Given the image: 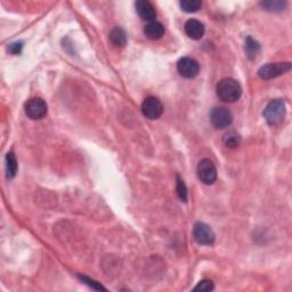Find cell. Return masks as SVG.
Wrapping results in <instances>:
<instances>
[{"label":"cell","mask_w":292,"mask_h":292,"mask_svg":"<svg viewBox=\"0 0 292 292\" xmlns=\"http://www.w3.org/2000/svg\"><path fill=\"white\" fill-rule=\"evenodd\" d=\"M242 95L241 85L232 78H224L217 85V96L226 103H234Z\"/></svg>","instance_id":"cell-1"},{"label":"cell","mask_w":292,"mask_h":292,"mask_svg":"<svg viewBox=\"0 0 292 292\" xmlns=\"http://www.w3.org/2000/svg\"><path fill=\"white\" fill-rule=\"evenodd\" d=\"M285 104L282 100H274L264 110V118L271 126H277L285 118Z\"/></svg>","instance_id":"cell-2"},{"label":"cell","mask_w":292,"mask_h":292,"mask_svg":"<svg viewBox=\"0 0 292 292\" xmlns=\"http://www.w3.org/2000/svg\"><path fill=\"white\" fill-rule=\"evenodd\" d=\"M291 63H268L258 70V75L264 80H271L290 71Z\"/></svg>","instance_id":"cell-3"},{"label":"cell","mask_w":292,"mask_h":292,"mask_svg":"<svg viewBox=\"0 0 292 292\" xmlns=\"http://www.w3.org/2000/svg\"><path fill=\"white\" fill-rule=\"evenodd\" d=\"M197 176L205 185H211L217 179V169L209 159H202L197 165Z\"/></svg>","instance_id":"cell-4"},{"label":"cell","mask_w":292,"mask_h":292,"mask_svg":"<svg viewBox=\"0 0 292 292\" xmlns=\"http://www.w3.org/2000/svg\"><path fill=\"white\" fill-rule=\"evenodd\" d=\"M210 121L215 128L225 129L233 122V115L226 107H215L210 113Z\"/></svg>","instance_id":"cell-5"},{"label":"cell","mask_w":292,"mask_h":292,"mask_svg":"<svg viewBox=\"0 0 292 292\" xmlns=\"http://www.w3.org/2000/svg\"><path fill=\"white\" fill-rule=\"evenodd\" d=\"M193 236L199 244L211 245L214 244L216 235L209 225L204 223H196L193 228Z\"/></svg>","instance_id":"cell-6"},{"label":"cell","mask_w":292,"mask_h":292,"mask_svg":"<svg viewBox=\"0 0 292 292\" xmlns=\"http://www.w3.org/2000/svg\"><path fill=\"white\" fill-rule=\"evenodd\" d=\"M47 111L48 107L46 102L39 97L31 98L25 105V113L32 120H40L45 118L47 114Z\"/></svg>","instance_id":"cell-7"},{"label":"cell","mask_w":292,"mask_h":292,"mask_svg":"<svg viewBox=\"0 0 292 292\" xmlns=\"http://www.w3.org/2000/svg\"><path fill=\"white\" fill-rule=\"evenodd\" d=\"M143 114L150 120L159 119L163 113V105L159 98L156 97H147L142 104Z\"/></svg>","instance_id":"cell-8"},{"label":"cell","mask_w":292,"mask_h":292,"mask_svg":"<svg viewBox=\"0 0 292 292\" xmlns=\"http://www.w3.org/2000/svg\"><path fill=\"white\" fill-rule=\"evenodd\" d=\"M177 70L182 77L186 79H193L199 74L200 65L194 58L183 57L177 63Z\"/></svg>","instance_id":"cell-9"},{"label":"cell","mask_w":292,"mask_h":292,"mask_svg":"<svg viewBox=\"0 0 292 292\" xmlns=\"http://www.w3.org/2000/svg\"><path fill=\"white\" fill-rule=\"evenodd\" d=\"M135 6H136V11L138 13V15L142 17L143 20L145 21H154L155 16H156V12H155V8L154 6L152 5L150 2H147V0H138L135 4Z\"/></svg>","instance_id":"cell-10"},{"label":"cell","mask_w":292,"mask_h":292,"mask_svg":"<svg viewBox=\"0 0 292 292\" xmlns=\"http://www.w3.org/2000/svg\"><path fill=\"white\" fill-rule=\"evenodd\" d=\"M185 32L191 39L199 40L204 34V25L197 20H188L185 23Z\"/></svg>","instance_id":"cell-11"},{"label":"cell","mask_w":292,"mask_h":292,"mask_svg":"<svg viewBox=\"0 0 292 292\" xmlns=\"http://www.w3.org/2000/svg\"><path fill=\"white\" fill-rule=\"evenodd\" d=\"M144 33L150 40H158L163 37L164 26L158 21H151L144 26Z\"/></svg>","instance_id":"cell-12"},{"label":"cell","mask_w":292,"mask_h":292,"mask_svg":"<svg viewBox=\"0 0 292 292\" xmlns=\"http://www.w3.org/2000/svg\"><path fill=\"white\" fill-rule=\"evenodd\" d=\"M260 53V45L253 37H246L245 39V54L250 60H255Z\"/></svg>","instance_id":"cell-13"},{"label":"cell","mask_w":292,"mask_h":292,"mask_svg":"<svg viewBox=\"0 0 292 292\" xmlns=\"http://www.w3.org/2000/svg\"><path fill=\"white\" fill-rule=\"evenodd\" d=\"M110 40L115 47H123L127 44V35L121 28H114L110 33Z\"/></svg>","instance_id":"cell-14"},{"label":"cell","mask_w":292,"mask_h":292,"mask_svg":"<svg viewBox=\"0 0 292 292\" xmlns=\"http://www.w3.org/2000/svg\"><path fill=\"white\" fill-rule=\"evenodd\" d=\"M17 168H19V165H17V161L16 158L13 152H10V153H7L6 155V174H7V178H14L17 174Z\"/></svg>","instance_id":"cell-15"},{"label":"cell","mask_w":292,"mask_h":292,"mask_svg":"<svg viewBox=\"0 0 292 292\" xmlns=\"http://www.w3.org/2000/svg\"><path fill=\"white\" fill-rule=\"evenodd\" d=\"M224 143H225V145L227 147H231V149H234V147H237L240 145V142H241V137L240 135L235 133V132H230L224 135V138H223Z\"/></svg>","instance_id":"cell-16"},{"label":"cell","mask_w":292,"mask_h":292,"mask_svg":"<svg viewBox=\"0 0 292 292\" xmlns=\"http://www.w3.org/2000/svg\"><path fill=\"white\" fill-rule=\"evenodd\" d=\"M181 8L186 13H195L201 8L202 3L199 0H183V2L179 3Z\"/></svg>","instance_id":"cell-17"},{"label":"cell","mask_w":292,"mask_h":292,"mask_svg":"<svg viewBox=\"0 0 292 292\" xmlns=\"http://www.w3.org/2000/svg\"><path fill=\"white\" fill-rule=\"evenodd\" d=\"M262 6L269 12H281L285 7V3L281 0H274V2H264Z\"/></svg>","instance_id":"cell-18"},{"label":"cell","mask_w":292,"mask_h":292,"mask_svg":"<svg viewBox=\"0 0 292 292\" xmlns=\"http://www.w3.org/2000/svg\"><path fill=\"white\" fill-rule=\"evenodd\" d=\"M177 194L183 202L187 201V187L183 179L177 177Z\"/></svg>","instance_id":"cell-19"},{"label":"cell","mask_w":292,"mask_h":292,"mask_svg":"<svg viewBox=\"0 0 292 292\" xmlns=\"http://www.w3.org/2000/svg\"><path fill=\"white\" fill-rule=\"evenodd\" d=\"M214 289H215V285L213 282L209 280H203V281H201L193 290L201 291V292H208V291H213Z\"/></svg>","instance_id":"cell-20"},{"label":"cell","mask_w":292,"mask_h":292,"mask_svg":"<svg viewBox=\"0 0 292 292\" xmlns=\"http://www.w3.org/2000/svg\"><path fill=\"white\" fill-rule=\"evenodd\" d=\"M79 277H80V280L84 281L85 283H87V284H88L89 286H92L93 289H96V290H105L104 286L101 285L100 283H97V282H95V281L91 280V278H88V277H86V276H81V275H80Z\"/></svg>","instance_id":"cell-21"},{"label":"cell","mask_w":292,"mask_h":292,"mask_svg":"<svg viewBox=\"0 0 292 292\" xmlns=\"http://www.w3.org/2000/svg\"><path fill=\"white\" fill-rule=\"evenodd\" d=\"M22 48H23V44L22 43H15V44H12L10 48H8V51H10L12 54H20L22 52Z\"/></svg>","instance_id":"cell-22"}]
</instances>
